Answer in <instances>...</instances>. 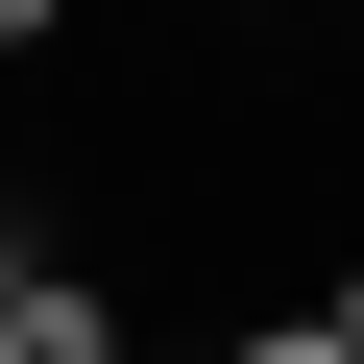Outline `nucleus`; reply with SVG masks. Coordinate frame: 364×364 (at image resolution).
Returning <instances> with one entry per match:
<instances>
[{"label":"nucleus","mask_w":364,"mask_h":364,"mask_svg":"<svg viewBox=\"0 0 364 364\" xmlns=\"http://www.w3.org/2000/svg\"><path fill=\"white\" fill-rule=\"evenodd\" d=\"M0 364H122V291H73V267H25V291H0Z\"/></svg>","instance_id":"f257e3e1"},{"label":"nucleus","mask_w":364,"mask_h":364,"mask_svg":"<svg viewBox=\"0 0 364 364\" xmlns=\"http://www.w3.org/2000/svg\"><path fill=\"white\" fill-rule=\"evenodd\" d=\"M219 364H364V340H340V316H267V340H219Z\"/></svg>","instance_id":"f03ea898"},{"label":"nucleus","mask_w":364,"mask_h":364,"mask_svg":"<svg viewBox=\"0 0 364 364\" xmlns=\"http://www.w3.org/2000/svg\"><path fill=\"white\" fill-rule=\"evenodd\" d=\"M49 25H73V0H0V49H49Z\"/></svg>","instance_id":"7ed1b4c3"},{"label":"nucleus","mask_w":364,"mask_h":364,"mask_svg":"<svg viewBox=\"0 0 364 364\" xmlns=\"http://www.w3.org/2000/svg\"><path fill=\"white\" fill-rule=\"evenodd\" d=\"M316 316H340V340H364V243H340V291H316Z\"/></svg>","instance_id":"20e7f679"},{"label":"nucleus","mask_w":364,"mask_h":364,"mask_svg":"<svg viewBox=\"0 0 364 364\" xmlns=\"http://www.w3.org/2000/svg\"><path fill=\"white\" fill-rule=\"evenodd\" d=\"M0 291H25V219H0Z\"/></svg>","instance_id":"39448f33"}]
</instances>
